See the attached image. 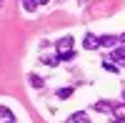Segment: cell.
Instances as JSON below:
<instances>
[{
    "instance_id": "11",
    "label": "cell",
    "mask_w": 125,
    "mask_h": 123,
    "mask_svg": "<svg viewBox=\"0 0 125 123\" xmlns=\"http://www.w3.org/2000/svg\"><path fill=\"white\" fill-rule=\"evenodd\" d=\"M70 96H73V88H70V86H68V88H60V90H58V98H60V100H68Z\"/></svg>"
},
{
    "instance_id": "6",
    "label": "cell",
    "mask_w": 125,
    "mask_h": 123,
    "mask_svg": "<svg viewBox=\"0 0 125 123\" xmlns=\"http://www.w3.org/2000/svg\"><path fill=\"white\" fill-rule=\"evenodd\" d=\"M93 108H95L98 113H113V111H115V106H113V103H108V100H98V103L93 106Z\"/></svg>"
},
{
    "instance_id": "1",
    "label": "cell",
    "mask_w": 125,
    "mask_h": 123,
    "mask_svg": "<svg viewBox=\"0 0 125 123\" xmlns=\"http://www.w3.org/2000/svg\"><path fill=\"white\" fill-rule=\"evenodd\" d=\"M83 48H85V50H98L100 48V38L93 35V33H85V38H83Z\"/></svg>"
},
{
    "instance_id": "15",
    "label": "cell",
    "mask_w": 125,
    "mask_h": 123,
    "mask_svg": "<svg viewBox=\"0 0 125 123\" xmlns=\"http://www.w3.org/2000/svg\"><path fill=\"white\" fill-rule=\"evenodd\" d=\"M113 123H125V121H118V118H115V121H113Z\"/></svg>"
},
{
    "instance_id": "17",
    "label": "cell",
    "mask_w": 125,
    "mask_h": 123,
    "mask_svg": "<svg viewBox=\"0 0 125 123\" xmlns=\"http://www.w3.org/2000/svg\"><path fill=\"white\" fill-rule=\"evenodd\" d=\"M0 5H3V0H0Z\"/></svg>"
},
{
    "instance_id": "5",
    "label": "cell",
    "mask_w": 125,
    "mask_h": 123,
    "mask_svg": "<svg viewBox=\"0 0 125 123\" xmlns=\"http://www.w3.org/2000/svg\"><path fill=\"white\" fill-rule=\"evenodd\" d=\"M73 50V38L68 35V38H60L58 40V53H70Z\"/></svg>"
},
{
    "instance_id": "16",
    "label": "cell",
    "mask_w": 125,
    "mask_h": 123,
    "mask_svg": "<svg viewBox=\"0 0 125 123\" xmlns=\"http://www.w3.org/2000/svg\"><path fill=\"white\" fill-rule=\"evenodd\" d=\"M123 100H125V93H123Z\"/></svg>"
},
{
    "instance_id": "7",
    "label": "cell",
    "mask_w": 125,
    "mask_h": 123,
    "mask_svg": "<svg viewBox=\"0 0 125 123\" xmlns=\"http://www.w3.org/2000/svg\"><path fill=\"white\" fill-rule=\"evenodd\" d=\"M38 0H23V10H25V13H35V10H38Z\"/></svg>"
},
{
    "instance_id": "14",
    "label": "cell",
    "mask_w": 125,
    "mask_h": 123,
    "mask_svg": "<svg viewBox=\"0 0 125 123\" xmlns=\"http://www.w3.org/2000/svg\"><path fill=\"white\" fill-rule=\"evenodd\" d=\"M58 58L68 63V60H73V58H75V53H73V50H70V53H58Z\"/></svg>"
},
{
    "instance_id": "2",
    "label": "cell",
    "mask_w": 125,
    "mask_h": 123,
    "mask_svg": "<svg viewBox=\"0 0 125 123\" xmlns=\"http://www.w3.org/2000/svg\"><path fill=\"white\" fill-rule=\"evenodd\" d=\"M120 43V35H100V48H118Z\"/></svg>"
},
{
    "instance_id": "13",
    "label": "cell",
    "mask_w": 125,
    "mask_h": 123,
    "mask_svg": "<svg viewBox=\"0 0 125 123\" xmlns=\"http://www.w3.org/2000/svg\"><path fill=\"white\" fill-rule=\"evenodd\" d=\"M103 70H110V73H118V63H108V60H103Z\"/></svg>"
},
{
    "instance_id": "8",
    "label": "cell",
    "mask_w": 125,
    "mask_h": 123,
    "mask_svg": "<svg viewBox=\"0 0 125 123\" xmlns=\"http://www.w3.org/2000/svg\"><path fill=\"white\" fill-rule=\"evenodd\" d=\"M0 123H13V113L3 106H0Z\"/></svg>"
},
{
    "instance_id": "10",
    "label": "cell",
    "mask_w": 125,
    "mask_h": 123,
    "mask_svg": "<svg viewBox=\"0 0 125 123\" xmlns=\"http://www.w3.org/2000/svg\"><path fill=\"white\" fill-rule=\"evenodd\" d=\"M113 116H115L118 121H125V103H118L115 111H113Z\"/></svg>"
},
{
    "instance_id": "9",
    "label": "cell",
    "mask_w": 125,
    "mask_h": 123,
    "mask_svg": "<svg viewBox=\"0 0 125 123\" xmlns=\"http://www.w3.org/2000/svg\"><path fill=\"white\" fill-rule=\"evenodd\" d=\"M28 80H30V86H33V88H43V78H40L38 73H30Z\"/></svg>"
},
{
    "instance_id": "4",
    "label": "cell",
    "mask_w": 125,
    "mask_h": 123,
    "mask_svg": "<svg viewBox=\"0 0 125 123\" xmlns=\"http://www.w3.org/2000/svg\"><path fill=\"white\" fill-rule=\"evenodd\" d=\"M68 121L70 123H90V116H88V111H75Z\"/></svg>"
},
{
    "instance_id": "12",
    "label": "cell",
    "mask_w": 125,
    "mask_h": 123,
    "mask_svg": "<svg viewBox=\"0 0 125 123\" xmlns=\"http://www.w3.org/2000/svg\"><path fill=\"white\" fill-rule=\"evenodd\" d=\"M40 63H45V65H58V63H60V58H55V55H45Z\"/></svg>"
},
{
    "instance_id": "3",
    "label": "cell",
    "mask_w": 125,
    "mask_h": 123,
    "mask_svg": "<svg viewBox=\"0 0 125 123\" xmlns=\"http://www.w3.org/2000/svg\"><path fill=\"white\" fill-rule=\"evenodd\" d=\"M110 60H115V63L125 65V43L118 45V48H113V53H110Z\"/></svg>"
}]
</instances>
